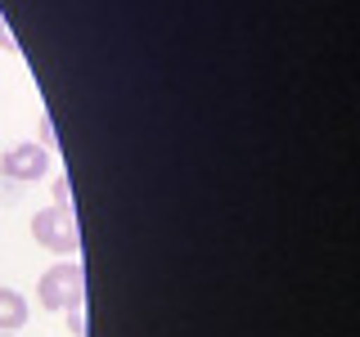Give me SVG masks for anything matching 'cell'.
Listing matches in <instances>:
<instances>
[{
  "label": "cell",
  "mask_w": 360,
  "mask_h": 337,
  "mask_svg": "<svg viewBox=\"0 0 360 337\" xmlns=\"http://www.w3.org/2000/svg\"><path fill=\"white\" fill-rule=\"evenodd\" d=\"M32 239H37L45 252L77 256V247H82L77 211L72 207H45V211H37V216H32Z\"/></svg>",
  "instance_id": "cell-1"
},
{
  "label": "cell",
  "mask_w": 360,
  "mask_h": 337,
  "mask_svg": "<svg viewBox=\"0 0 360 337\" xmlns=\"http://www.w3.org/2000/svg\"><path fill=\"white\" fill-rule=\"evenodd\" d=\"M37 297H41L45 310H72V306H82V301H86L82 265H77V261L50 265V270L41 275V284H37Z\"/></svg>",
  "instance_id": "cell-2"
},
{
  "label": "cell",
  "mask_w": 360,
  "mask_h": 337,
  "mask_svg": "<svg viewBox=\"0 0 360 337\" xmlns=\"http://www.w3.org/2000/svg\"><path fill=\"white\" fill-rule=\"evenodd\" d=\"M0 171L9 180H41L50 171V153H45L41 144H14V149L0 157Z\"/></svg>",
  "instance_id": "cell-3"
},
{
  "label": "cell",
  "mask_w": 360,
  "mask_h": 337,
  "mask_svg": "<svg viewBox=\"0 0 360 337\" xmlns=\"http://www.w3.org/2000/svg\"><path fill=\"white\" fill-rule=\"evenodd\" d=\"M27 324V301L14 288H0V333H18Z\"/></svg>",
  "instance_id": "cell-4"
},
{
  "label": "cell",
  "mask_w": 360,
  "mask_h": 337,
  "mask_svg": "<svg viewBox=\"0 0 360 337\" xmlns=\"http://www.w3.org/2000/svg\"><path fill=\"white\" fill-rule=\"evenodd\" d=\"M54 207H72V189H68V180H63V176L54 180Z\"/></svg>",
  "instance_id": "cell-5"
},
{
  "label": "cell",
  "mask_w": 360,
  "mask_h": 337,
  "mask_svg": "<svg viewBox=\"0 0 360 337\" xmlns=\"http://www.w3.org/2000/svg\"><path fill=\"white\" fill-rule=\"evenodd\" d=\"M0 45H5V50H14V37H9V27H5V18H0Z\"/></svg>",
  "instance_id": "cell-6"
},
{
  "label": "cell",
  "mask_w": 360,
  "mask_h": 337,
  "mask_svg": "<svg viewBox=\"0 0 360 337\" xmlns=\"http://www.w3.org/2000/svg\"><path fill=\"white\" fill-rule=\"evenodd\" d=\"M0 337H14V333H0Z\"/></svg>",
  "instance_id": "cell-7"
}]
</instances>
